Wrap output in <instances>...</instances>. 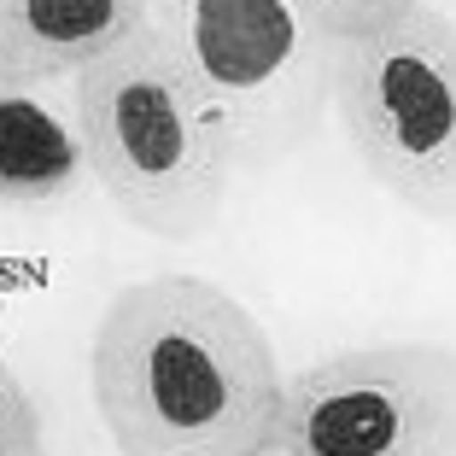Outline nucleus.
Here are the masks:
<instances>
[{
  "label": "nucleus",
  "mask_w": 456,
  "mask_h": 456,
  "mask_svg": "<svg viewBox=\"0 0 456 456\" xmlns=\"http://www.w3.org/2000/svg\"><path fill=\"white\" fill-rule=\"evenodd\" d=\"M88 387L123 456H257L281 403V362L234 293L152 275L106 305Z\"/></svg>",
  "instance_id": "f257e3e1"
},
{
  "label": "nucleus",
  "mask_w": 456,
  "mask_h": 456,
  "mask_svg": "<svg viewBox=\"0 0 456 456\" xmlns=\"http://www.w3.org/2000/svg\"><path fill=\"white\" fill-rule=\"evenodd\" d=\"M70 111L88 152V182L152 240H193L223 211L234 147L175 70L152 24L77 70Z\"/></svg>",
  "instance_id": "f03ea898"
},
{
  "label": "nucleus",
  "mask_w": 456,
  "mask_h": 456,
  "mask_svg": "<svg viewBox=\"0 0 456 456\" xmlns=\"http://www.w3.org/2000/svg\"><path fill=\"white\" fill-rule=\"evenodd\" d=\"M147 24L223 123L234 170H269L316 134L339 41L293 0H152Z\"/></svg>",
  "instance_id": "7ed1b4c3"
},
{
  "label": "nucleus",
  "mask_w": 456,
  "mask_h": 456,
  "mask_svg": "<svg viewBox=\"0 0 456 456\" xmlns=\"http://www.w3.org/2000/svg\"><path fill=\"white\" fill-rule=\"evenodd\" d=\"M328 106L380 193L456 223V24L439 6L339 41Z\"/></svg>",
  "instance_id": "20e7f679"
},
{
  "label": "nucleus",
  "mask_w": 456,
  "mask_h": 456,
  "mask_svg": "<svg viewBox=\"0 0 456 456\" xmlns=\"http://www.w3.org/2000/svg\"><path fill=\"white\" fill-rule=\"evenodd\" d=\"M257 456H456V351L351 346L281 380Z\"/></svg>",
  "instance_id": "39448f33"
},
{
  "label": "nucleus",
  "mask_w": 456,
  "mask_h": 456,
  "mask_svg": "<svg viewBox=\"0 0 456 456\" xmlns=\"http://www.w3.org/2000/svg\"><path fill=\"white\" fill-rule=\"evenodd\" d=\"M152 0H0V88L77 77L147 24Z\"/></svg>",
  "instance_id": "423d86ee"
},
{
  "label": "nucleus",
  "mask_w": 456,
  "mask_h": 456,
  "mask_svg": "<svg viewBox=\"0 0 456 456\" xmlns=\"http://www.w3.org/2000/svg\"><path fill=\"white\" fill-rule=\"evenodd\" d=\"M88 152H82L77 111L29 88H0V205H59L82 193Z\"/></svg>",
  "instance_id": "0eeeda50"
},
{
  "label": "nucleus",
  "mask_w": 456,
  "mask_h": 456,
  "mask_svg": "<svg viewBox=\"0 0 456 456\" xmlns=\"http://www.w3.org/2000/svg\"><path fill=\"white\" fill-rule=\"evenodd\" d=\"M293 6L322 29L328 41H357V36L387 29L392 18H403L416 0H293Z\"/></svg>",
  "instance_id": "6e6552de"
},
{
  "label": "nucleus",
  "mask_w": 456,
  "mask_h": 456,
  "mask_svg": "<svg viewBox=\"0 0 456 456\" xmlns=\"http://www.w3.org/2000/svg\"><path fill=\"white\" fill-rule=\"evenodd\" d=\"M0 456H47L41 410L6 357H0Z\"/></svg>",
  "instance_id": "1a4fd4ad"
}]
</instances>
